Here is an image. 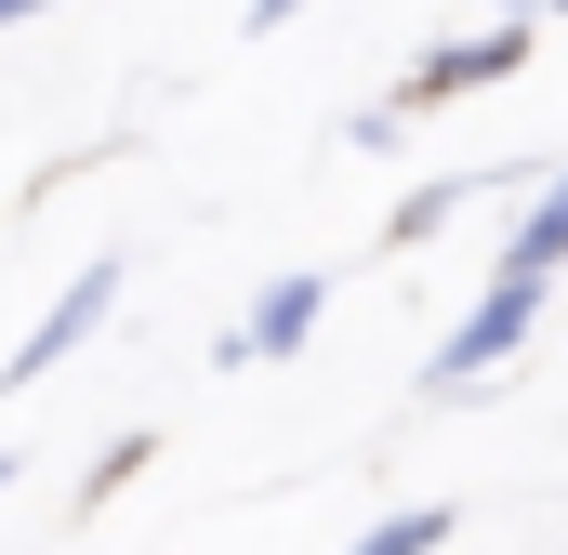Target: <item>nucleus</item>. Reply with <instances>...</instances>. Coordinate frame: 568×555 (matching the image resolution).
I'll return each mask as SVG.
<instances>
[{"label":"nucleus","instance_id":"1","mask_svg":"<svg viewBox=\"0 0 568 555\" xmlns=\"http://www.w3.org/2000/svg\"><path fill=\"white\" fill-rule=\"evenodd\" d=\"M529 331H542V291H529V278H489V304H476V317L436 344V384H476V371H503Z\"/></svg>","mask_w":568,"mask_h":555},{"label":"nucleus","instance_id":"2","mask_svg":"<svg viewBox=\"0 0 568 555\" xmlns=\"http://www.w3.org/2000/svg\"><path fill=\"white\" fill-rule=\"evenodd\" d=\"M106 304H120V265H106V252H93V265L67 278V291H53V317H40V331H27V357H13V384H40V371H53V357H80V344H93V331H106Z\"/></svg>","mask_w":568,"mask_h":555},{"label":"nucleus","instance_id":"3","mask_svg":"<svg viewBox=\"0 0 568 555\" xmlns=\"http://www.w3.org/2000/svg\"><path fill=\"white\" fill-rule=\"evenodd\" d=\"M516 67H529V27H476V40H449V53H424V67H410L397 93H410V107H463L476 80H516Z\"/></svg>","mask_w":568,"mask_h":555},{"label":"nucleus","instance_id":"4","mask_svg":"<svg viewBox=\"0 0 568 555\" xmlns=\"http://www.w3.org/2000/svg\"><path fill=\"white\" fill-rule=\"evenodd\" d=\"M317 304H331V278H265L252 291V317H239V344L225 357H291L304 331H317Z\"/></svg>","mask_w":568,"mask_h":555},{"label":"nucleus","instance_id":"5","mask_svg":"<svg viewBox=\"0 0 568 555\" xmlns=\"http://www.w3.org/2000/svg\"><path fill=\"white\" fill-rule=\"evenodd\" d=\"M556 265H568V159L542 172V199H529V212H516V239H503V278H529V291H542Z\"/></svg>","mask_w":568,"mask_h":555},{"label":"nucleus","instance_id":"6","mask_svg":"<svg viewBox=\"0 0 568 555\" xmlns=\"http://www.w3.org/2000/svg\"><path fill=\"white\" fill-rule=\"evenodd\" d=\"M449 529H463L449 503H410V516H384V529H357L344 555H449Z\"/></svg>","mask_w":568,"mask_h":555},{"label":"nucleus","instance_id":"7","mask_svg":"<svg viewBox=\"0 0 568 555\" xmlns=\"http://www.w3.org/2000/svg\"><path fill=\"white\" fill-rule=\"evenodd\" d=\"M449 199H463V185H410V199H397V212H384V239H397V252H424L436 225H449Z\"/></svg>","mask_w":568,"mask_h":555},{"label":"nucleus","instance_id":"8","mask_svg":"<svg viewBox=\"0 0 568 555\" xmlns=\"http://www.w3.org/2000/svg\"><path fill=\"white\" fill-rule=\"evenodd\" d=\"M0 490H13V450H0Z\"/></svg>","mask_w":568,"mask_h":555}]
</instances>
